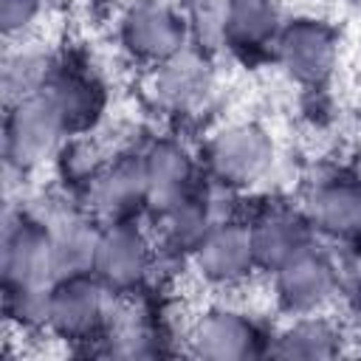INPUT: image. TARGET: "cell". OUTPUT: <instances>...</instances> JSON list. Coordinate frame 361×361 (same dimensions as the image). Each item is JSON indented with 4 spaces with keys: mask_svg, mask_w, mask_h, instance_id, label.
I'll use <instances>...</instances> for the list:
<instances>
[{
    "mask_svg": "<svg viewBox=\"0 0 361 361\" xmlns=\"http://www.w3.org/2000/svg\"><path fill=\"white\" fill-rule=\"evenodd\" d=\"M197 155L209 183L231 195H245L274 172L276 141L265 124L240 118L212 130Z\"/></svg>",
    "mask_w": 361,
    "mask_h": 361,
    "instance_id": "6da1fadb",
    "label": "cell"
},
{
    "mask_svg": "<svg viewBox=\"0 0 361 361\" xmlns=\"http://www.w3.org/2000/svg\"><path fill=\"white\" fill-rule=\"evenodd\" d=\"M149 220L102 223L90 271L116 296H138L152 288L161 268V251Z\"/></svg>",
    "mask_w": 361,
    "mask_h": 361,
    "instance_id": "7a4b0ae2",
    "label": "cell"
},
{
    "mask_svg": "<svg viewBox=\"0 0 361 361\" xmlns=\"http://www.w3.org/2000/svg\"><path fill=\"white\" fill-rule=\"evenodd\" d=\"M118 299L99 282L93 271L65 274L48 285L45 333L65 344H102Z\"/></svg>",
    "mask_w": 361,
    "mask_h": 361,
    "instance_id": "3957f363",
    "label": "cell"
},
{
    "mask_svg": "<svg viewBox=\"0 0 361 361\" xmlns=\"http://www.w3.org/2000/svg\"><path fill=\"white\" fill-rule=\"evenodd\" d=\"M268 279L274 305L282 316L330 310L347 293L338 254L324 240H316L285 259L276 271L268 274Z\"/></svg>",
    "mask_w": 361,
    "mask_h": 361,
    "instance_id": "277c9868",
    "label": "cell"
},
{
    "mask_svg": "<svg viewBox=\"0 0 361 361\" xmlns=\"http://www.w3.org/2000/svg\"><path fill=\"white\" fill-rule=\"evenodd\" d=\"M68 130L45 93H31L6 104L3 116V161L6 172L20 178L54 164L56 152L68 141Z\"/></svg>",
    "mask_w": 361,
    "mask_h": 361,
    "instance_id": "5b68a950",
    "label": "cell"
},
{
    "mask_svg": "<svg viewBox=\"0 0 361 361\" xmlns=\"http://www.w3.org/2000/svg\"><path fill=\"white\" fill-rule=\"evenodd\" d=\"M274 327L237 305H209L183 330V344L206 361H248L268 355Z\"/></svg>",
    "mask_w": 361,
    "mask_h": 361,
    "instance_id": "8992f818",
    "label": "cell"
},
{
    "mask_svg": "<svg viewBox=\"0 0 361 361\" xmlns=\"http://www.w3.org/2000/svg\"><path fill=\"white\" fill-rule=\"evenodd\" d=\"M341 56V37L338 28L316 14H299L285 20L271 59L276 68L305 90H322Z\"/></svg>",
    "mask_w": 361,
    "mask_h": 361,
    "instance_id": "52a82bcc",
    "label": "cell"
},
{
    "mask_svg": "<svg viewBox=\"0 0 361 361\" xmlns=\"http://www.w3.org/2000/svg\"><path fill=\"white\" fill-rule=\"evenodd\" d=\"M217 93V68L214 54L197 45H189L178 56L149 68L147 99L149 104L169 118H192L209 107Z\"/></svg>",
    "mask_w": 361,
    "mask_h": 361,
    "instance_id": "ba28073f",
    "label": "cell"
},
{
    "mask_svg": "<svg viewBox=\"0 0 361 361\" xmlns=\"http://www.w3.org/2000/svg\"><path fill=\"white\" fill-rule=\"evenodd\" d=\"M186 265L200 276L203 285L214 290L243 288L257 274H262L257 262L251 228L243 212L217 220L206 231V237L192 248Z\"/></svg>",
    "mask_w": 361,
    "mask_h": 361,
    "instance_id": "9c48e42d",
    "label": "cell"
},
{
    "mask_svg": "<svg viewBox=\"0 0 361 361\" xmlns=\"http://www.w3.org/2000/svg\"><path fill=\"white\" fill-rule=\"evenodd\" d=\"M0 271L3 288H42L56 279L51 226L37 209L6 212Z\"/></svg>",
    "mask_w": 361,
    "mask_h": 361,
    "instance_id": "30bf717a",
    "label": "cell"
},
{
    "mask_svg": "<svg viewBox=\"0 0 361 361\" xmlns=\"http://www.w3.org/2000/svg\"><path fill=\"white\" fill-rule=\"evenodd\" d=\"M85 206L99 223H127V220H149L152 195L149 180L138 149H118L107 155L99 175L93 178Z\"/></svg>",
    "mask_w": 361,
    "mask_h": 361,
    "instance_id": "8fae6325",
    "label": "cell"
},
{
    "mask_svg": "<svg viewBox=\"0 0 361 361\" xmlns=\"http://www.w3.org/2000/svg\"><path fill=\"white\" fill-rule=\"evenodd\" d=\"M42 93L56 110L71 138L90 135L107 116L110 90L99 76V71L85 59L56 56Z\"/></svg>",
    "mask_w": 361,
    "mask_h": 361,
    "instance_id": "7c38bea8",
    "label": "cell"
},
{
    "mask_svg": "<svg viewBox=\"0 0 361 361\" xmlns=\"http://www.w3.org/2000/svg\"><path fill=\"white\" fill-rule=\"evenodd\" d=\"M118 45L130 62L149 71L195 42L178 3L149 0L147 6L118 17Z\"/></svg>",
    "mask_w": 361,
    "mask_h": 361,
    "instance_id": "4fadbf2b",
    "label": "cell"
},
{
    "mask_svg": "<svg viewBox=\"0 0 361 361\" xmlns=\"http://www.w3.org/2000/svg\"><path fill=\"white\" fill-rule=\"evenodd\" d=\"M305 212L319 234L333 245H361V178L353 172H327L310 183Z\"/></svg>",
    "mask_w": 361,
    "mask_h": 361,
    "instance_id": "5bb4252c",
    "label": "cell"
},
{
    "mask_svg": "<svg viewBox=\"0 0 361 361\" xmlns=\"http://www.w3.org/2000/svg\"><path fill=\"white\" fill-rule=\"evenodd\" d=\"M243 217L248 220L262 274L276 271L285 259L319 240L305 206H293L288 200H262L251 212H243Z\"/></svg>",
    "mask_w": 361,
    "mask_h": 361,
    "instance_id": "9a60e30c",
    "label": "cell"
},
{
    "mask_svg": "<svg viewBox=\"0 0 361 361\" xmlns=\"http://www.w3.org/2000/svg\"><path fill=\"white\" fill-rule=\"evenodd\" d=\"M353 341V327L336 319L330 310L285 316L271 336V358L288 361H330L347 353Z\"/></svg>",
    "mask_w": 361,
    "mask_h": 361,
    "instance_id": "2e32d148",
    "label": "cell"
},
{
    "mask_svg": "<svg viewBox=\"0 0 361 361\" xmlns=\"http://www.w3.org/2000/svg\"><path fill=\"white\" fill-rule=\"evenodd\" d=\"M152 209L197 189L206 175L200 166V155L180 135H155L141 147ZM149 209V212H152Z\"/></svg>",
    "mask_w": 361,
    "mask_h": 361,
    "instance_id": "e0dca14e",
    "label": "cell"
},
{
    "mask_svg": "<svg viewBox=\"0 0 361 361\" xmlns=\"http://www.w3.org/2000/svg\"><path fill=\"white\" fill-rule=\"evenodd\" d=\"M282 25L285 17L276 0H231L223 51L243 59L271 56Z\"/></svg>",
    "mask_w": 361,
    "mask_h": 361,
    "instance_id": "ac0fdd59",
    "label": "cell"
},
{
    "mask_svg": "<svg viewBox=\"0 0 361 361\" xmlns=\"http://www.w3.org/2000/svg\"><path fill=\"white\" fill-rule=\"evenodd\" d=\"M8 45H11V51L6 54V62H3V96H6V104L17 102L23 96L39 93L45 87V82H48V73H51L54 62H56V56L31 48L28 39L8 42Z\"/></svg>",
    "mask_w": 361,
    "mask_h": 361,
    "instance_id": "d6986e66",
    "label": "cell"
},
{
    "mask_svg": "<svg viewBox=\"0 0 361 361\" xmlns=\"http://www.w3.org/2000/svg\"><path fill=\"white\" fill-rule=\"evenodd\" d=\"M186 23L192 42L203 51L220 54L223 51V37H226V23L231 11V0H178Z\"/></svg>",
    "mask_w": 361,
    "mask_h": 361,
    "instance_id": "ffe728a7",
    "label": "cell"
},
{
    "mask_svg": "<svg viewBox=\"0 0 361 361\" xmlns=\"http://www.w3.org/2000/svg\"><path fill=\"white\" fill-rule=\"evenodd\" d=\"M48 0H0V31L6 42H23L45 17Z\"/></svg>",
    "mask_w": 361,
    "mask_h": 361,
    "instance_id": "44dd1931",
    "label": "cell"
},
{
    "mask_svg": "<svg viewBox=\"0 0 361 361\" xmlns=\"http://www.w3.org/2000/svg\"><path fill=\"white\" fill-rule=\"evenodd\" d=\"M344 299H347V310H350V322L347 324L353 327V336L361 338V276L347 288Z\"/></svg>",
    "mask_w": 361,
    "mask_h": 361,
    "instance_id": "7402d4cb",
    "label": "cell"
},
{
    "mask_svg": "<svg viewBox=\"0 0 361 361\" xmlns=\"http://www.w3.org/2000/svg\"><path fill=\"white\" fill-rule=\"evenodd\" d=\"M102 8H107V11H113V14H118V17H124V14H130V11H135V8H141V6H147L149 0H96Z\"/></svg>",
    "mask_w": 361,
    "mask_h": 361,
    "instance_id": "603a6c76",
    "label": "cell"
},
{
    "mask_svg": "<svg viewBox=\"0 0 361 361\" xmlns=\"http://www.w3.org/2000/svg\"><path fill=\"white\" fill-rule=\"evenodd\" d=\"M344 3H350V6H361V0H344Z\"/></svg>",
    "mask_w": 361,
    "mask_h": 361,
    "instance_id": "cb8c5ba5",
    "label": "cell"
}]
</instances>
